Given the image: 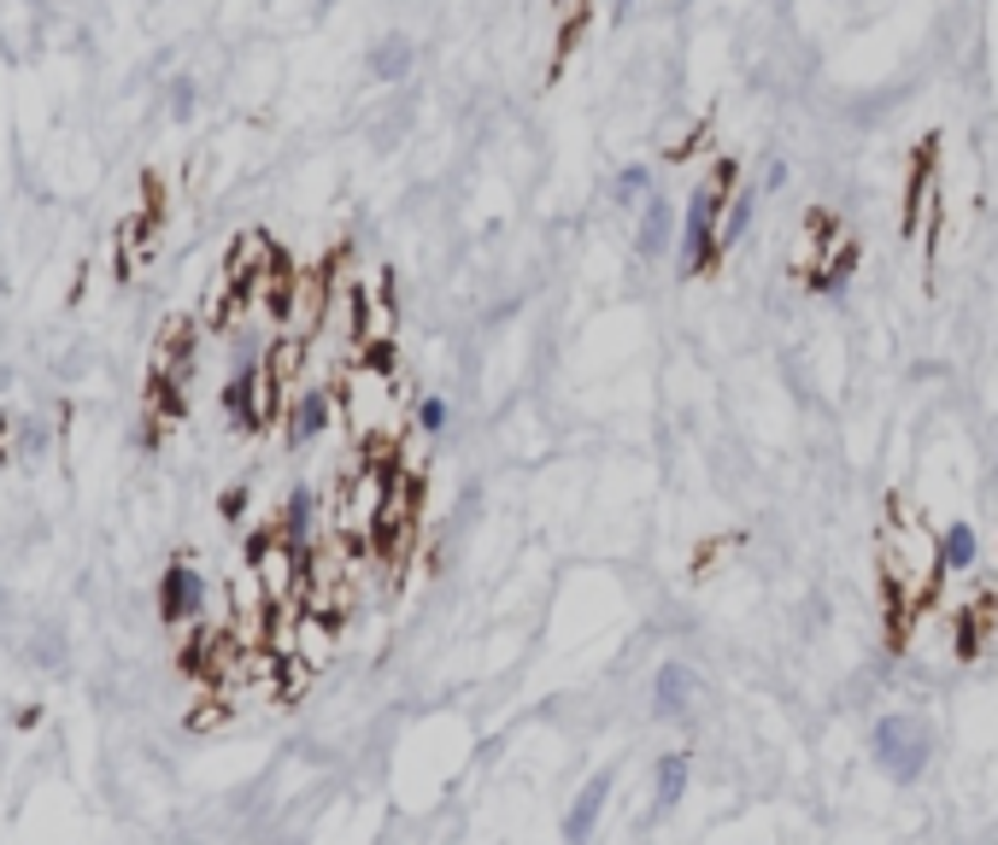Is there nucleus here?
<instances>
[{
    "mask_svg": "<svg viewBox=\"0 0 998 845\" xmlns=\"http://www.w3.org/2000/svg\"><path fill=\"white\" fill-rule=\"evenodd\" d=\"M940 529H928L922 511L910 499L893 494L887 499V522H882V594L905 599V605H922L934 599L940 587Z\"/></svg>",
    "mask_w": 998,
    "mask_h": 845,
    "instance_id": "1",
    "label": "nucleus"
},
{
    "mask_svg": "<svg viewBox=\"0 0 998 845\" xmlns=\"http://www.w3.org/2000/svg\"><path fill=\"white\" fill-rule=\"evenodd\" d=\"M934 752H940V740H934V722H928V717H917V711L875 717L870 757H875V769H882L893 787H917L928 775V764H934Z\"/></svg>",
    "mask_w": 998,
    "mask_h": 845,
    "instance_id": "2",
    "label": "nucleus"
},
{
    "mask_svg": "<svg viewBox=\"0 0 998 845\" xmlns=\"http://www.w3.org/2000/svg\"><path fill=\"white\" fill-rule=\"evenodd\" d=\"M394 394H400L394 370H377V364H365V359H352V364L341 370V382H335L341 417H347V429L359 435V441H370V435H400V422H394Z\"/></svg>",
    "mask_w": 998,
    "mask_h": 845,
    "instance_id": "3",
    "label": "nucleus"
},
{
    "mask_svg": "<svg viewBox=\"0 0 998 845\" xmlns=\"http://www.w3.org/2000/svg\"><path fill=\"white\" fill-rule=\"evenodd\" d=\"M722 206H729V182L710 171V182L687 194V212H682V235H675V270L693 282L705 270L722 264V247H717V224H722Z\"/></svg>",
    "mask_w": 998,
    "mask_h": 845,
    "instance_id": "4",
    "label": "nucleus"
},
{
    "mask_svg": "<svg viewBox=\"0 0 998 845\" xmlns=\"http://www.w3.org/2000/svg\"><path fill=\"white\" fill-rule=\"evenodd\" d=\"M934 135L917 147V165H910V189H905V212L899 224L910 241H922L928 252H934V235H940V177H934Z\"/></svg>",
    "mask_w": 998,
    "mask_h": 845,
    "instance_id": "5",
    "label": "nucleus"
},
{
    "mask_svg": "<svg viewBox=\"0 0 998 845\" xmlns=\"http://www.w3.org/2000/svg\"><path fill=\"white\" fill-rule=\"evenodd\" d=\"M335 412H341V399H335V382H300L294 394H289V412H282V441H289L294 452L300 447H312V441H324L329 435V422H335Z\"/></svg>",
    "mask_w": 998,
    "mask_h": 845,
    "instance_id": "6",
    "label": "nucleus"
},
{
    "mask_svg": "<svg viewBox=\"0 0 998 845\" xmlns=\"http://www.w3.org/2000/svg\"><path fill=\"white\" fill-rule=\"evenodd\" d=\"M206 605H212V582L200 576L194 557H171V570L159 576V617L171 629H189V622H206Z\"/></svg>",
    "mask_w": 998,
    "mask_h": 845,
    "instance_id": "7",
    "label": "nucleus"
},
{
    "mask_svg": "<svg viewBox=\"0 0 998 845\" xmlns=\"http://www.w3.org/2000/svg\"><path fill=\"white\" fill-rule=\"evenodd\" d=\"M693 705H699V669L682 664V657H664L652 675V711L670 722H687Z\"/></svg>",
    "mask_w": 998,
    "mask_h": 845,
    "instance_id": "8",
    "label": "nucleus"
},
{
    "mask_svg": "<svg viewBox=\"0 0 998 845\" xmlns=\"http://www.w3.org/2000/svg\"><path fill=\"white\" fill-rule=\"evenodd\" d=\"M388 282H394L388 270L377 282H359V352L400 335V312H394V289H388Z\"/></svg>",
    "mask_w": 998,
    "mask_h": 845,
    "instance_id": "9",
    "label": "nucleus"
},
{
    "mask_svg": "<svg viewBox=\"0 0 998 845\" xmlns=\"http://www.w3.org/2000/svg\"><path fill=\"white\" fill-rule=\"evenodd\" d=\"M670 247H675V212H670V194H647V200H640V224H635V252H640L647 264H658Z\"/></svg>",
    "mask_w": 998,
    "mask_h": 845,
    "instance_id": "10",
    "label": "nucleus"
},
{
    "mask_svg": "<svg viewBox=\"0 0 998 845\" xmlns=\"http://www.w3.org/2000/svg\"><path fill=\"white\" fill-rule=\"evenodd\" d=\"M605 799H612V769H599V775H587V787L570 799V816H564V834L570 845H582V840H594V827H599V816H605Z\"/></svg>",
    "mask_w": 998,
    "mask_h": 845,
    "instance_id": "11",
    "label": "nucleus"
},
{
    "mask_svg": "<svg viewBox=\"0 0 998 845\" xmlns=\"http://www.w3.org/2000/svg\"><path fill=\"white\" fill-rule=\"evenodd\" d=\"M335 634H341V617L300 605V622H294V657H306L312 669H324L329 657H335Z\"/></svg>",
    "mask_w": 998,
    "mask_h": 845,
    "instance_id": "12",
    "label": "nucleus"
},
{
    "mask_svg": "<svg viewBox=\"0 0 998 845\" xmlns=\"http://www.w3.org/2000/svg\"><path fill=\"white\" fill-rule=\"evenodd\" d=\"M277 529H282V540L289 547H300L312 557V547H317V494L306 482L300 487H289V499H282V517H277Z\"/></svg>",
    "mask_w": 998,
    "mask_h": 845,
    "instance_id": "13",
    "label": "nucleus"
},
{
    "mask_svg": "<svg viewBox=\"0 0 998 845\" xmlns=\"http://www.w3.org/2000/svg\"><path fill=\"white\" fill-rule=\"evenodd\" d=\"M277 259H282V252H277V241H270L265 229H242L229 241V252H224V270H229L235 282H253L259 270H270Z\"/></svg>",
    "mask_w": 998,
    "mask_h": 845,
    "instance_id": "14",
    "label": "nucleus"
},
{
    "mask_svg": "<svg viewBox=\"0 0 998 845\" xmlns=\"http://www.w3.org/2000/svg\"><path fill=\"white\" fill-rule=\"evenodd\" d=\"M980 534H975V522H945L940 529V570L945 576H975V564H980Z\"/></svg>",
    "mask_w": 998,
    "mask_h": 845,
    "instance_id": "15",
    "label": "nucleus"
},
{
    "mask_svg": "<svg viewBox=\"0 0 998 845\" xmlns=\"http://www.w3.org/2000/svg\"><path fill=\"white\" fill-rule=\"evenodd\" d=\"M412 71H417V42L412 36L394 30V36H382L377 47H370V77L377 82H405Z\"/></svg>",
    "mask_w": 998,
    "mask_h": 845,
    "instance_id": "16",
    "label": "nucleus"
},
{
    "mask_svg": "<svg viewBox=\"0 0 998 845\" xmlns=\"http://www.w3.org/2000/svg\"><path fill=\"white\" fill-rule=\"evenodd\" d=\"M687 781H693V752H664L652 769V804L658 810H675L687 799Z\"/></svg>",
    "mask_w": 998,
    "mask_h": 845,
    "instance_id": "17",
    "label": "nucleus"
},
{
    "mask_svg": "<svg viewBox=\"0 0 998 845\" xmlns=\"http://www.w3.org/2000/svg\"><path fill=\"white\" fill-rule=\"evenodd\" d=\"M752 212H758V189H735V194H729V206H722V224H717V247H722V259H729V252L752 235Z\"/></svg>",
    "mask_w": 998,
    "mask_h": 845,
    "instance_id": "18",
    "label": "nucleus"
},
{
    "mask_svg": "<svg viewBox=\"0 0 998 845\" xmlns=\"http://www.w3.org/2000/svg\"><path fill=\"white\" fill-rule=\"evenodd\" d=\"M447 422H452V405H447L441 394H423V399L412 405V429H423L429 441H441V435H447Z\"/></svg>",
    "mask_w": 998,
    "mask_h": 845,
    "instance_id": "19",
    "label": "nucleus"
},
{
    "mask_svg": "<svg viewBox=\"0 0 998 845\" xmlns=\"http://www.w3.org/2000/svg\"><path fill=\"white\" fill-rule=\"evenodd\" d=\"M612 189H617V206H635V212H640V200L652 194V165H640V159H635V165H623Z\"/></svg>",
    "mask_w": 998,
    "mask_h": 845,
    "instance_id": "20",
    "label": "nucleus"
},
{
    "mask_svg": "<svg viewBox=\"0 0 998 845\" xmlns=\"http://www.w3.org/2000/svg\"><path fill=\"white\" fill-rule=\"evenodd\" d=\"M582 30H587V0H576V12H570V24L558 30V59H552V77L564 71V59L582 47Z\"/></svg>",
    "mask_w": 998,
    "mask_h": 845,
    "instance_id": "21",
    "label": "nucleus"
},
{
    "mask_svg": "<svg viewBox=\"0 0 998 845\" xmlns=\"http://www.w3.org/2000/svg\"><path fill=\"white\" fill-rule=\"evenodd\" d=\"M217 405H224V417H229L235 429L247 435V376H242V370H235V376L224 382V394H217Z\"/></svg>",
    "mask_w": 998,
    "mask_h": 845,
    "instance_id": "22",
    "label": "nucleus"
},
{
    "mask_svg": "<svg viewBox=\"0 0 998 845\" xmlns=\"http://www.w3.org/2000/svg\"><path fill=\"white\" fill-rule=\"evenodd\" d=\"M194 106H200V89H194V77H171V117H177V124H189V117H194Z\"/></svg>",
    "mask_w": 998,
    "mask_h": 845,
    "instance_id": "23",
    "label": "nucleus"
},
{
    "mask_svg": "<svg viewBox=\"0 0 998 845\" xmlns=\"http://www.w3.org/2000/svg\"><path fill=\"white\" fill-rule=\"evenodd\" d=\"M19 452H24V459H42V452H47V429H42V422H24Z\"/></svg>",
    "mask_w": 998,
    "mask_h": 845,
    "instance_id": "24",
    "label": "nucleus"
},
{
    "mask_svg": "<svg viewBox=\"0 0 998 845\" xmlns=\"http://www.w3.org/2000/svg\"><path fill=\"white\" fill-rule=\"evenodd\" d=\"M217 511H224V522H242V517H247V487H224Z\"/></svg>",
    "mask_w": 998,
    "mask_h": 845,
    "instance_id": "25",
    "label": "nucleus"
},
{
    "mask_svg": "<svg viewBox=\"0 0 998 845\" xmlns=\"http://www.w3.org/2000/svg\"><path fill=\"white\" fill-rule=\"evenodd\" d=\"M787 182H793V165H787V159H770V165H764V194H782Z\"/></svg>",
    "mask_w": 998,
    "mask_h": 845,
    "instance_id": "26",
    "label": "nucleus"
},
{
    "mask_svg": "<svg viewBox=\"0 0 998 845\" xmlns=\"http://www.w3.org/2000/svg\"><path fill=\"white\" fill-rule=\"evenodd\" d=\"M142 194H147V206H142V212L165 217V182H159V177H142Z\"/></svg>",
    "mask_w": 998,
    "mask_h": 845,
    "instance_id": "27",
    "label": "nucleus"
},
{
    "mask_svg": "<svg viewBox=\"0 0 998 845\" xmlns=\"http://www.w3.org/2000/svg\"><path fill=\"white\" fill-rule=\"evenodd\" d=\"M12 729H42V705H19V711H12Z\"/></svg>",
    "mask_w": 998,
    "mask_h": 845,
    "instance_id": "28",
    "label": "nucleus"
},
{
    "mask_svg": "<svg viewBox=\"0 0 998 845\" xmlns=\"http://www.w3.org/2000/svg\"><path fill=\"white\" fill-rule=\"evenodd\" d=\"M7 447H12V417L0 412V452H7Z\"/></svg>",
    "mask_w": 998,
    "mask_h": 845,
    "instance_id": "29",
    "label": "nucleus"
},
{
    "mask_svg": "<svg viewBox=\"0 0 998 845\" xmlns=\"http://www.w3.org/2000/svg\"><path fill=\"white\" fill-rule=\"evenodd\" d=\"M612 12H617V19H629V12H635V0H612Z\"/></svg>",
    "mask_w": 998,
    "mask_h": 845,
    "instance_id": "30",
    "label": "nucleus"
},
{
    "mask_svg": "<svg viewBox=\"0 0 998 845\" xmlns=\"http://www.w3.org/2000/svg\"><path fill=\"white\" fill-rule=\"evenodd\" d=\"M0 289H7V282H0Z\"/></svg>",
    "mask_w": 998,
    "mask_h": 845,
    "instance_id": "31",
    "label": "nucleus"
}]
</instances>
